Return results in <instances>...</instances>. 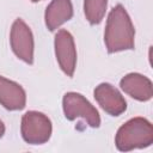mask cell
Instances as JSON below:
<instances>
[{
    "label": "cell",
    "mask_w": 153,
    "mask_h": 153,
    "mask_svg": "<svg viewBox=\"0 0 153 153\" xmlns=\"http://www.w3.org/2000/svg\"><path fill=\"white\" fill-rule=\"evenodd\" d=\"M153 143V126L143 117H134L122 124L115 136L116 148L129 152L136 148H146Z\"/></svg>",
    "instance_id": "7a4b0ae2"
},
{
    "label": "cell",
    "mask_w": 153,
    "mask_h": 153,
    "mask_svg": "<svg viewBox=\"0 0 153 153\" xmlns=\"http://www.w3.org/2000/svg\"><path fill=\"white\" fill-rule=\"evenodd\" d=\"M5 130H6V128H5V124H4V122L0 120V139L4 136V134H5Z\"/></svg>",
    "instance_id": "7c38bea8"
},
{
    "label": "cell",
    "mask_w": 153,
    "mask_h": 153,
    "mask_svg": "<svg viewBox=\"0 0 153 153\" xmlns=\"http://www.w3.org/2000/svg\"><path fill=\"white\" fill-rule=\"evenodd\" d=\"M54 48L60 68L67 76L72 78L76 67V48L72 33L65 29L59 30L54 38Z\"/></svg>",
    "instance_id": "8992f818"
},
{
    "label": "cell",
    "mask_w": 153,
    "mask_h": 153,
    "mask_svg": "<svg viewBox=\"0 0 153 153\" xmlns=\"http://www.w3.org/2000/svg\"><path fill=\"white\" fill-rule=\"evenodd\" d=\"M96 102L110 116H120L127 110V102L122 93L111 84L102 82L93 91Z\"/></svg>",
    "instance_id": "52a82bcc"
},
{
    "label": "cell",
    "mask_w": 153,
    "mask_h": 153,
    "mask_svg": "<svg viewBox=\"0 0 153 153\" xmlns=\"http://www.w3.org/2000/svg\"><path fill=\"white\" fill-rule=\"evenodd\" d=\"M108 0H84V13L92 25L99 24L106 12Z\"/></svg>",
    "instance_id": "8fae6325"
},
{
    "label": "cell",
    "mask_w": 153,
    "mask_h": 153,
    "mask_svg": "<svg viewBox=\"0 0 153 153\" xmlns=\"http://www.w3.org/2000/svg\"><path fill=\"white\" fill-rule=\"evenodd\" d=\"M120 86L126 94L139 102H147L153 97L152 81L140 73L124 75L120 81Z\"/></svg>",
    "instance_id": "ba28073f"
},
{
    "label": "cell",
    "mask_w": 153,
    "mask_h": 153,
    "mask_svg": "<svg viewBox=\"0 0 153 153\" xmlns=\"http://www.w3.org/2000/svg\"><path fill=\"white\" fill-rule=\"evenodd\" d=\"M0 104L10 111L24 109L26 105L25 90L18 82L0 75Z\"/></svg>",
    "instance_id": "9c48e42d"
},
{
    "label": "cell",
    "mask_w": 153,
    "mask_h": 153,
    "mask_svg": "<svg viewBox=\"0 0 153 153\" xmlns=\"http://www.w3.org/2000/svg\"><path fill=\"white\" fill-rule=\"evenodd\" d=\"M104 43L110 54L135 48V29L127 10L121 4L116 5L108 16Z\"/></svg>",
    "instance_id": "6da1fadb"
},
{
    "label": "cell",
    "mask_w": 153,
    "mask_h": 153,
    "mask_svg": "<svg viewBox=\"0 0 153 153\" xmlns=\"http://www.w3.org/2000/svg\"><path fill=\"white\" fill-rule=\"evenodd\" d=\"M30 1H32V2H38V1H41V0H30Z\"/></svg>",
    "instance_id": "4fadbf2b"
},
{
    "label": "cell",
    "mask_w": 153,
    "mask_h": 153,
    "mask_svg": "<svg viewBox=\"0 0 153 153\" xmlns=\"http://www.w3.org/2000/svg\"><path fill=\"white\" fill-rule=\"evenodd\" d=\"M73 17V5L71 0H51L44 13L45 26L49 31L57 30L62 24Z\"/></svg>",
    "instance_id": "30bf717a"
},
{
    "label": "cell",
    "mask_w": 153,
    "mask_h": 153,
    "mask_svg": "<svg viewBox=\"0 0 153 153\" xmlns=\"http://www.w3.org/2000/svg\"><path fill=\"white\" fill-rule=\"evenodd\" d=\"M62 109L68 121L82 118L91 128L100 126V116L98 110L78 92H67L62 98Z\"/></svg>",
    "instance_id": "277c9868"
},
{
    "label": "cell",
    "mask_w": 153,
    "mask_h": 153,
    "mask_svg": "<svg viewBox=\"0 0 153 153\" xmlns=\"http://www.w3.org/2000/svg\"><path fill=\"white\" fill-rule=\"evenodd\" d=\"M22 137L30 145H43L49 141L53 133L50 118L39 111H27L22 117Z\"/></svg>",
    "instance_id": "3957f363"
},
{
    "label": "cell",
    "mask_w": 153,
    "mask_h": 153,
    "mask_svg": "<svg viewBox=\"0 0 153 153\" xmlns=\"http://www.w3.org/2000/svg\"><path fill=\"white\" fill-rule=\"evenodd\" d=\"M10 44L12 51L19 60L27 65L33 63V35L29 25L22 18H17L11 26Z\"/></svg>",
    "instance_id": "5b68a950"
}]
</instances>
